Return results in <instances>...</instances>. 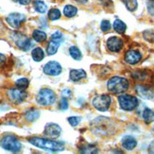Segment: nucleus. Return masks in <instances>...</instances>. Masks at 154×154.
<instances>
[{"instance_id": "1", "label": "nucleus", "mask_w": 154, "mask_h": 154, "mask_svg": "<svg viewBox=\"0 0 154 154\" xmlns=\"http://www.w3.org/2000/svg\"><path fill=\"white\" fill-rule=\"evenodd\" d=\"M29 142L31 145L37 146V148L42 149L46 151L59 152V151H63L64 149V144L63 142H57L50 138L48 139V138L33 136V137L29 138Z\"/></svg>"}, {"instance_id": "2", "label": "nucleus", "mask_w": 154, "mask_h": 154, "mask_svg": "<svg viewBox=\"0 0 154 154\" xmlns=\"http://www.w3.org/2000/svg\"><path fill=\"white\" fill-rule=\"evenodd\" d=\"M129 82L128 79L122 77H112L109 79L108 83H107V88L112 94H122L129 89Z\"/></svg>"}, {"instance_id": "3", "label": "nucleus", "mask_w": 154, "mask_h": 154, "mask_svg": "<svg viewBox=\"0 0 154 154\" xmlns=\"http://www.w3.org/2000/svg\"><path fill=\"white\" fill-rule=\"evenodd\" d=\"M36 101L39 105L44 107L51 106L56 101V94L54 93V91L48 88L41 89L37 95Z\"/></svg>"}, {"instance_id": "4", "label": "nucleus", "mask_w": 154, "mask_h": 154, "mask_svg": "<svg viewBox=\"0 0 154 154\" xmlns=\"http://www.w3.org/2000/svg\"><path fill=\"white\" fill-rule=\"evenodd\" d=\"M2 149L7 151L16 153L19 152L22 149V144L19 141L18 138L14 135H6L2 138L0 142Z\"/></svg>"}, {"instance_id": "5", "label": "nucleus", "mask_w": 154, "mask_h": 154, "mask_svg": "<svg viewBox=\"0 0 154 154\" xmlns=\"http://www.w3.org/2000/svg\"><path fill=\"white\" fill-rule=\"evenodd\" d=\"M63 34L61 31L57 30L53 33L51 35L48 48H46V52H48V54L49 56L55 55L60 48V45H61V44L63 43Z\"/></svg>"}, {"instance_id": "6", "label": "nucleus", "mask_w": 154, "mask_h": 154, "mask_svg": "<svg viewBox=\"0 0 154 154\" xmlns=\"http://www.w3.org/2000/svg\"><path fill=\"white\" fill-rule=\"evenodd\" d=\"M120 108L124 111H133L138 106V99L131 95H122L118 97Z\"/></svg>"}, {"instance_id": "7", "label": "nucleus", "mask_w": 154, "mask_h": 154, "mask_svg": "<svg viewBox=\"0 0 154 154\" xmlns=\"http://www.w3.org/2000/svg\"><path fill=\"white\" fill-rule=\"evenodd\" d=\"M93 106L100 112H106L108 111L111 103L112 98L108 95H98L93 98Z\"/></svg>"}, {"instance_id": "8", "label": "nucleus", "mask_w": 154, "mask_h": 154, "mask_svg": "<svg viewBox=\"0 0 154 154\" xmlns=\"http://www.w3.org/2000/svg\"><path fill=\"white\" fill-rule=\"evenodd\" d=\"M12 39L14 41L15 45L18 48H20L23 51H28L31 48L32 42L29 38H28L26 35L22 33H13Z\"/></svg>"}, {"instance_id": "9", "label": "nucleus", "mask_w": 154, "mask_h": 154, "mask_svg": "<svg viewBox=\"0 0 154 154\" xmlns=\"http://www.w3.org/2000/svg\"><path fill=\"white\" fill-rule=\"evenodd\" d=\"M9 99L12 103L14 104H20L22 103L24 100L28 97V94L24 89L20 88H11L7 93Z\"/></svg>"}, {"instance_id": "10", "label": "nucleus", "mask_w": 154, "mask_h": 154, "mask_svg": "<svg viewBox=\"0 0 154 154\" xmlns=\"http://www.w3.org/2000/svg\"><path fill=\"white\" fill-rule=\"evenodd\" d=\"M62 65L56 61H50L44 66V73L48 76H59L62 73Z\"/></svg>"}, {"instance_id": "11", "label": "nucleus", "mask_w": 154, "mask_h": 154, "mask_svg": "<svg viewBox=\"0 0 154 154\" xmlns=\"http://www.w3.org/2000/svg\"><path fill=\"white\" fill-rule=\"evenodd\" d=\"M26 15L23 13H18V12H13L6 18V21L11 28L13 29H18L21 24H23L26 21Z\"/></svg>"}, {"instance_id": "12", "label": "nucleus", "mask_w": 154, "mask_h": 154, "mask_svg": "<svg viewBox=\"0 0 154 154\" xmlns=\"http://www.w3.org/2000/svg\"><path fill=\"white\" fill-rule=\"evenodd\" d=\"M61 133H62L61 127L56 123H48L45 127L44 134L50 139L58 138L60 135H61Z\"/></svg>"}, {"instance_id": "13", "label": "nucleus", "mask_w": 154, "mask_h": 154, "mask_svg": "<svg viewBox=\"0 0 154 154\" xmlns=\"http://www.w3.org/2000/svg\"><path fill=\"white\" fill-rule=\"evenodd\" d=\"M123 41L120 38L112 36L107 40V48L111 52H118L123 48Z\"/></svg>"}, {"instance_id": "14", "label": "nucleus", "mask_w": 154, "mask_h": 154, "mask_svg": "<svg viewBox=\"0 0 154 154\" xmlns=\"http://www.w3.org/2000/svg\"><path fill=\"white\" fill-rule=\"evenodd\" d=\"M142 59V55L141 53L136 51V50H129L126 52L125 54V61L127 63L134 65L136 63H138Z\"/></svg>"}, {"instance_id": "15", "label": "nucleus", "mask_w": 154, "mask_h": 154, "mask_svg": "<svg viewBox=\"0 0 154 154\" xmlns=\"http://www.w3.org/2000/svg\"><path fill=\"white\" fill-rule=\"evenodd\" d=\"M135 91L137 95L143 99H152L154 97V93L149 87L144 85H137L135 87Z\"/></svg>"}, {"instance_id": "16", "label": "nucleus", "mask_w": 154, "mask_h": 154, "mask_svg": "<svg viewBox=\"0 0 154 154\" xmlns=\"http://www.w3.org/2000/svg\"><path fill=\"white\" fill-rule=\"evenodd\" d=\"M122 146L127 150H132L137 146L136 139L131 135H126L121 140Z\"/></svg>"}, {"instance_id": "17", "label": "nucleus", "mask_w": 154, "mask_h": 154, "mask_svg": "<svg viewBox=\"0 0 154 154\" xmlns=\"http://www.w3.org/2000/svg\"><path fill=\"white\" fill-rule=\"evenodd\" d=\"M69 78L72 82H77L86 78V72L83 69H71L69 73Z\"/></svg>"}, {"instance_id": "18", "label": "nucleus", "mask_w": 154, "mask_h": 154, "mask_svg": "<svg viewBox=\"0 0 154 154\" xmlns=\"http://www.w3.org/2000/svg\"><path fill=\"white\" fill-rule=\"evenodd\" d=\"M25 117L26 119V121L29 122H34L40 117V112L37 109H29L25 112Z\"/></svg>"}, {"instance_id": "19", "label": "nucleus", "mask_w": 154, "mask_h": 154, "mask_svg": "<svg viewBox=\"0 0 154 154\" xmlns=\"http://www.w3.org/2000/svg\"><path fill=\"white\" fill-rule=\"evenodd\" d=\"M32 38L38 43H43V42L45 41L46 38H48V35H46V33L44 32L43 30L35 29V30H33V32H32Z\"/></svg>"}, {"instance_id": "20", "label": "nucleus", "mask_w": 154, "mask_h": 154, "mask_svg": "<svg viewBox=\"0 0 154 154\" xmlns=\"http://www.w3.org/2000/svg\"><path fill=\"white\" fill-rule=\"evenodd\" d=\"M31 57L33 59V61L41 62L45 58V52L41 48H35L31 52Z\"/></svg>"}, {"instance_id": "21", "label": "nucleus", "mask_w": 154, "mask_h": 154, "mask_svg": "<svg viewBox=\"0 0 154 154\" xmlns=\"http://www.w3.org/2000/svg\"><path fill=\"white\" fill-rule=\"evenodd\" d=\"M142 117L144 119V121L146 123H151L154 121V111H152L151 109L149 108H146L144 111H143V113H142Z\"/></svg>"}, {"instance_id": "22", "label": "nucleus", "mask_w": 154, "mask_h": 154, "mask_svg": "<svg viewBox=\"0 0 154 154\" xmlns=\"http://www.w3.org/2000/svg\"><path fill=\"white\" fill-rule=\"evenodd\" d=\"M78 12V9L76 8L75 6H72V5H66L64 6L63 8V14L64 16L68 17V18H72L74 17Z\"/></svg>"}, {"instance_id": "23", "label": "nucleus", "mask_w": 154, "mask_h": 154, "mask_svg": "<svg viewBox=\"0 0 154 154\" xmlns=\"http://www.w3.org/2000/svg\"><path fill=\"white\" fill-rule=\"evenodd\" d=\"M113 29H115L116 32L118 33H124L127 29V26L126 24L121 21V20H119V19H116L115 22H113Z\"/></svg>"}, {"instance_id": "24", "label": "nucleus", "mask_w": 154, "mask_h": 154, "mask_svg": "<svg viewBox=\"0 0 154 154\" xmlns=\"http://www.w3.org/2000/svg\"><path fill=\"white\" fill-rule=\"evenodd\" d=\"M69 54L73 59L75 60V61H79V60L82 59V52H80L79 48H78V46H75V45L70 46Z\"/></svg>"}, {"instance_id": "25", "label": "nucleus", "mask_w": 154, "mask_h": 154, "mask_svg": "<svg viewBox=\"0 0 154 154\" xmlns=\"http://www.w3.org/2000/svg\"><path fill=\"white\" fill-rule=\"evenodd\" d=\"M97 151H98V149L94 145H84L79 148V152H82V153L92 154V153H97Z\"/></svg>"}, {"instance_id": "26", "label": "nucleus", "mask_w": 154, "mask_h": 154, "mask_svg": "<svg viewBox=\"0 0 154 154\" xmlns=\"http://www.w3.org/2000/svg\"><path fill=\"white\" fill-rule=\"evenodd\" d=\"M33 5H34V10L39 13H45L46 10H48L46 5L43 1H41V0H36Z\"/></svg>"}, {"instance_id": "27", "label": "nucleus", "mask_w": 154, "mask_h": 154, "mask_svg": "<svg viewBox=\"0 0 154 154\" xmlns=\"http://www.w3.org/2000/svg\"><path fill=\"white\" fill-rule=\"evenodd\" d=\"M15 85L17 88H20V89H26L29 87V80L28 79H26V78H21V79H19L16 80V82H15Z\"/></svg>"}, {"instance_id": "28", "label": "nucleus", "mask_w": 154, "mask_h": 154, "mask_svg": "<svg viewBox=\"0 0 154 154\" xmlns=\"http://www.w3.org/2000/svg\"><path fill=\"white\" fill-rule=\"evenodd\" d=\"M122 1L124 2L126 8L130 11H134L137 9V0H122Z\"/></svg>"}, {"instance_id": "29", "label": "nucleus", "mask_w": 154, "mask_h": 154, "mask_svg": "<svg viewBox=\"0 0 154 154\" xmlns=\"http://www.w3.org/2000/svg\"><path fill=\"white\" fill-rule=\"evenodd\" d=\"M48 18L51 20V21H56V20L61 18V11H60L58 9H51L48 11Z\"/></svg>"}, {"instance_id": "30", "label": "nucleus", "mask_w": 154, "mask_h": 154, "mask_svg": "<svg viewBox=\"0 0 154 154\" xmlns=\"http://www.w3.org/2000/svg\"><path fill=\"white\" fill-rule=\"evenodd\" d=\"M67 120L72 127H77L80 123V121H82V118L79 116H71V117H68Z\"/></svg>"}, {"instance_id": "31", "label": "nucleus", "mask_w": 154, "mask_h": 154, "mask_svg": "<svg viewBox=\"0 0 154 154\" xmlns=\"http://www.w3.org/2000/svg\"><path fill=\"white\" fill-rule=\"evenodd\" d=\"M111 23L108 21V20H103V21L101 22V24H100V29H101V30L103 32H107L109 31L111 29Z\"/></svg>"}, {"instance_id": "32", "label": "nucleus", "mask_w": 154, "mask_h": 154, "mask_svg": "<svg viewBox=\"0 0 154 154\" xmlns=\"http://www.w3.org/2000/svg\"><path fill=\"white\" fill-rule=\"evenodd\" d=\"M60 109H61L62 111H65L68 109V101H67V98L66 97H63L61 99V101H60Z\"/></svg>"}, {"instance_id": "33", "label": "nucleus", "mask_w": 154, "mask_h": 154, "mask_svg": "<svg viewBox=\"0 0 154 154\" xmlns=\"http://www.w3.org/2000/svg\"><path fill=\"white\" fill-rule=\"evenodd\" d=\"M148 11L149 14L154 16V0H148Z\"/></svg>"}, {"instance_id": "34", "label": "nucleus", "mask_w": 154, "mask_h": 154, "mask_svg": "<svg viewBox=\"0 0 154 154\" xmlns=\"http://www.w3.org/2000/svg\"><path fill=\"white\" fill-rule=\"evenodd\" d=\"M62 96L63 97H66V98H68L72 96V92L69 90V89H64L63 92H62Z\"/></svg>"}, {"instance_id": "35", "label": "nucleus", "mask_w": 154, "mask_h": 154, "mask_svg": "<svg viewBox=\"0 0 154 154\" xmlns=\"http://www.w3.org/2000/svg\"><path fill=\"white\" fill-rule=\"evenodd\" d=\"M6 60H7V59H6V56L0 53V67H2V66L5 64Z\"/></svg>"}, {"instance_id": "36", "label": "nucleus", "mask_w": 154, "mask_h": 154, "mask_svg": "<svg viewBox=\"0 0 154 154\" xmlns=\"http://www.w3.org/2000/svg\"><path fill=\"white\" fill-rule=\"evenodd\" d=\"M14 1L18 2L19 4H21V5H29L31 2V0H14Z\"/></svg>"}, {"instance_id": "37", "label": "nucleus", "mask_w": 154, "mask_h": 154, "mask_svg": "<svg viewBox=\"0 0 154 154\" xmlns=\"http://www.w3.org/2000/svg\"><path fill=\"white\" fill-rule=\"evenodd\" d=\"M149 153H154V140L150 143V145L149 146Z\"/></svg>"}, {"instance_id": "38", "label": "nucleus", "mask_w": 154, "mask_h": 154, "mask_svg": "<svg viewBox=\"0 0 154 154\" xmlns=\"http://www.w3.org/2000/svg\"><path fill=\"white\" fill-rule=\"evenodd\" d=\"M79 3H86V2H88V0H79Z\"/></svg>"}]
</instances>
